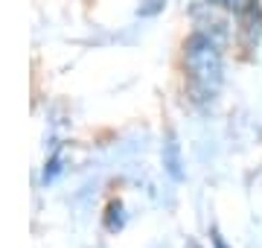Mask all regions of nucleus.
Instances as JSON below:
<instances>
[{"label": "nucleus", "mask_w": 262, "mask_h": 248, "mask_svg": "<svg viewBox=\"0 0 262 248\" xmlns=\"http://www.w3.org/2000/svg\"><path fill=\"white\" fill-rule=\"evenodd\" d=\"M213 245H215V248H227V242L219 237V231H213Z\"/></svg>", "instance_id": "obj_2"}, {"label": "nucleus", "mask_w": 262, "mask_h": 248, "mask_svg": "<svg viewBox=\"0 0 262 248\" xmlns=\"http://www.w3.org/2000/svg\"><path fill=\"white\" fill-rule=\"evenodd\" d=\"M222 82V56L204 32L187 41V85L195 99H210Z\"/></svg>", "instance_id": "obj_1"}]
</instances>
